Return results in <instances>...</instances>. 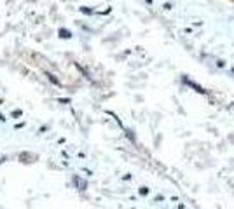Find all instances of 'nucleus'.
I'll list each match as a JSON object with an SVG mask.
<instances>
[{"instance_id": "nucleus-1", "label": "nucleus", "mask_w": 234, "mask_h": 209, "mask_svg": "<svg viewBox=\"0 0 234 209\" xmlns=\"http://www.w3.org/2000/svg\"><path fill=\"white\" fill-rule=\"evenodd\" d=\"M18 159H19L21 162H25V164H31V162L37 160V155H35V153H30V152H21L19 155H18Z\"/></svg>"}, {"instance_id": "nucleus-2", "label": "nucleus", "mask_w": 234, "mask_h": 209, "mask_svg": "<svg viewBox=\"0 0 234 209\" xmlns=\"http://www.w3.org/2000/svg\"><path fill=\"white\" fill-rule=\"evenodd\" d=\"M73 185L81 190V192H84V190L87 188V181L82 179V178H79V176H73Z\"/></svg>"}, {"instance_id": "nucleus-3", "label": "nucleus", "mask_w": 234, "mask_h": 209, "mask_svg": "<svg viewBox=\"0 0 234 209\" xmlns=\"http://www.w3.org/2000/svg\"><path fill=\"white\" fill-rule=\"evenodd\" d=\"M60 37H63V39H70L72 33L68 30H65V28H60Z\"/></svg>"}, {"instance_id": "nucleus-4", "label": "nucleus", "mask_w": 234, "mask_h": 209, "mask_svg": "<svg viewBox=\"0 0 234 209\" xmlns=\"http://www.w3.org/2000/svg\"><path fill=\"white\" fill-rule=\"evenodd\" d=\"M189 84H191V86H192V87H194L196 91H197V92H204V89H203V87H199L197 84H194V82H189Z\"/></svg>"}, {"instance_id": "nucleus-5", "label": "nucleus", "mask_w": 234, "mask_h": 209, "mask_svg": "<svg viewBox=\"0 0 234 209\" xmlns=\"http://www.w3.org/2000/svg\"><path fill=\"white\" fill-rule=\"evenodd\" d=\"M47 77H49V80H51L52 84H60V82H58V79H56V77H54L52 73H47Z\"/></svg>"}, {"instance_id": "nucleus-6", "label": "nucleus", "mask_w": 234, "mask_h": 209, "mask_svg": "<svg viewBox=\"0 0 234 209\" xmlns=\"http://www.w3.org/2000/svg\"><path fill=\"white\" fill-rule=\"evenodd\" d=\"M81 10L84 12V14H91V12H93V10H91V9H87V7H81Z\"/></svg>"}, {"instance_id": "nucleus-7", "label": "nucleus", "mask_w": 234, "mask_h": 209, "mask_svg": "<svg viewBox=\"0 0 234 209\" xmlns=\"http://www.w3.org/2000/svg\"><path fill=\"white\" fill-rule=\"evenodd\" d=\"M0 120H5V117H4V115H2V113H0Z\"/></svg>"}]
</instances>
